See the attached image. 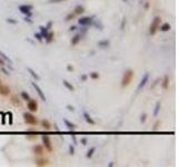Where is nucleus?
Segmentation results:
<instances>
[{"instance_id":"1","label":"nucleus","mask_w":178,"mask_h":167,"mask_svg":"<svg viewBox=\"0 0 178 167\" xmlns=\"http://www.w3.org/2000/svg\"><path fill=\"white\" fill-rule=\"evenodd\" d=\"M133 78H134V70H131V69L126 70L125 74L122 75V78H121V87H127L131 82Z\"/></svg>"},{"instance_id":"2","label":"nucleus","mask_w":178,"mask_h":167,"mask_svg":"<svg viewBox=\"0 0 178 167\" xmlns=\"http://www.w3.org/2000/svg\"><path fill=\"white\" fill-rule=\"evenodd\" d=\"M160 17H155L154 18V20L151 21L150 23V27H149V34L150 35H155L156 34V31L158 30L159 28V25H160Z\"/></svg>"},{"instance_id":"3","label":"nucleus","mask_w":178,"mask_h":167,"mask_svg":"<svg viewBox=\"0 0 178 167\" xmlns=\"http://www.w3.org/2000/svg\"><path fill=\"white\" fill-rule=\"evenodd\" d=\"M23 120H25V123L26 124L32 125V126H35V125L38 124L37 118H36L31 113H23Z\"/></svg>"},{"instance_id":"4","label":"nucleus","mask_w":178,"mask_h":167,"mask_svg":"<svg viewBox=\"0 0 178 167\" xmlns=\"http://www.w3.org/2000/svg\"><path fill=\"white\" fill-rule=\"evenodd\" d=\"M32 9H34L32 5H20L19 6V11L23 15H27L28 17L31 16V10Z\"/></svg>"},{"instance_id":"5","label":"nucleus","mask_w":178,"mask_h":167,"mask_svg":"<svg viewBox=\"0 0 178 167\" xmlns=\"http://www.w3.org/2000/svg\"><path fill=\"white\" fill-rule=\"evenodd\" d=\"M148 80H149V74H145L144 75V77L142 78L140 80V82H139V85H138V87H137V91H140L142 88L146 86V84L148 82Z\"/></svg>"},{"instance_id":"6","label":"nucleus","mask_w":178,"mask_h":167,"mask_svg":"<svg viewBox=\"0 0 178 167\" xmlns=\"http://www.w3.org/2000/svg\"><path fill=\"white\" fill-rule=\"evenodd\" d=\"M27 106H28V109L31 113H35V111L38 110V102H37L36 99H29Z\"/></svg>"},{"instance_id":"7","label":"nucleus","mask_w":178,"mask_h":167,"mask_svg":"<svg viewBox=\"0 0 178 167\" xmlns=\"http://www.w3.org/2000/svg\"><path fill=\"white\" fill-rule=\"evenodd\" d=\"M41 139H43V145H45V147H46L49 152H52V146H51V140H50L49 136L43 135V137H41Z\"/></svg>"},{"instance_id":"8","label":"nucleus","mask_w":178,"mask_h":167,"mask_svg":"<svg viewBox=\"0 0 178 167\" xmlns=\"http://www.w3.org/2000/svg\"><path fill=\"white\" fill-rule=\"evenodd\" d=\"M31 85H32V87L36 89V91H37V94L39 95V97H40V99L41 100H43V102H46V96H45V94H43V91L41 90V88L38 86V84L37 82H31Z\"/></svg>"},{"instance_id":"9","label":"nucleus","mask_w":178,"mask_h":167,"mask_svg":"<svg viewBox=\"0 0 178 167\" xmlns=\"http://www.w3.org/2000/svg\"><path fill=\"white\" fill-rule=\"evenodd\" d=\"M93 22V18L91 17H82L78 20V23L80 26H89Z\"/></svg>"},{"instance_id":"10","label":"nucleus","mask_w":178,"mask_h":167,"mask_svg":"<svg viewBox=\"0 0 178 167\" xmlns=\"http://www.w3.org/2000/svg\"><path fill=\"white\" fill-rule=\"evenodd\" d=\"M84 12H85V7H84L82 5H77V6L75 7V9H74V14L76 16L82 15Z\"/></svg>"},{"instance_id":"11","label":"nucleus","mask_w":178,"mask_h":167,"mask_svg":"<svg viewBox=\"0 0 178 167\" xmlns=\"http://www.w3.org/2000/svg\"><path fill=\"white\" fill-rule=\"evenodd\" d=\"M32 151H34V153H35L36 155H39V156H41V155L43 154V146L36 145V146H34Z\"/></svg>"},{"instance_id":"12","label":"nucleus","mask_w":178,"mask_h":167,"mask_svg":"<svg viewBox=\"0 0 178 167\" xmlns=\"http://www.w3.org/2000/svg\"><path fill=\"white\" fill-rule=\"evenodd\" d=\"M9 93H10V88L8 87V86H6V85H0V95H3V96H7V95H9Z\"/></svg>"},{"instance_id":"13","label":"nucleus","mask_w":178,"mask_h":167,"mask_svg":"<svg viewBox=\"0 0 178 167\" xmlns=\"http://www.w3.org/2000/svg\"><path fill=\"white\" fill-rule=\"evenodd\" d=\"M80 39H81V35H80V34L75 35V36L71 38V45H72V46H76V45L80 41Z\"/></svg>"},{"instance_id":"14","label":"nucleus","mask_w":178,"mask_h":167,"mask_svg":"<svg viewBox=\"0 0 178 167\" xmlns=\"http://www.w3.org/2000/svg\"><path fill=\"white\" fill-rule=\"evenodd\" d=\"M84 117H85V120L88 124H90V125H95V124H96V122H95L93 118L90 117V115H89L88 113H86L85 111V113H84Z\"/></svg>"},{"instance_id":"15","label":"nucleus","mask_w":178,"mask_h":167,"mask_svg":"<svg viewBox=\"0 0 178 167\" xmlns=\"http://www.w3.org/2000/svg\"><path fill=\"white\" fill-rule=\"evenodd\" d=\"M64 122H65V125L67 126V128H68V129H70V131H75V129H76V125H75V124H72V123H70L68 119H64Z\"/></svg>"},{"instance_id":"16","label":"nucleus","mask_w":178,"mask_h":167,"mask_svg":"<svg viewBox=\"0 0 178 167\" xmlns=\"http://www.w3.org/2000/svg\"><path fill=\"white\" fill-rule=\"evenodd\" d=\"M109 45H110V41H109V40H107V39H104V40H100V41H98V46L101 47V48H106V47H108Z\"/></svg>"},{"instance_id":"17","label":"nucleus","mask_w":178,"mask_h":167,"mask_svg":"<svg viewBox=\"0 0 178 167\" xmlns=\"http://www.w3.org/2000/svg\"><path fill=\"white\" fill-rule=\"evenodd\" d=\"M162 86H163L164 89H168V87H169V77H168V76H165L164 77V80H163Z\"/></svg>"},{"instance_id":"18","label":"nucleus","mask_w":178,"mask_h":167,"mask_svg":"<svg viewBox=\"0 0 178 167\" xmlns=\"http://www.w3.org/2000/svg\"><path fill=\"white\" fill-rule=\"evenodd\" d=\"M48 160L47 159H37L36 160V165L37 166H47L48 165Z\"/></svg>"},{"instance_id":"19","label":"nucleus","mask_w":178,"mask_h":167,"mask_svg":"<svg viewBox=\"0 0 178 167\" xmlns=\"http://www.w3.org/2000/svg\"><path fill=\"white\" fill-rule=\"evenodd\" d=\"M63 84H64V86L67 88L68 90H70V91H74V90H75V87L71 85L69 81H67V80H63Z\"/></svg>"},{"instance_id":"20","label":"nucleus","mask_w":178,"mask_h":167,"mask_svg":"<svg viewBox=\"0 0 178 167\" xmlns=\"http://www.w3.org/2000/svg\"><path fill=\"white\" fill-rule=\"evenodd\" d=\"M41 125H43V128L47 129V131H49L50 128H51V124H50L49 120H47V119H43V122H41Z\"/></svg>"},{"instance_id":"21","label":"nucleus","mask_w":178,"mask_h":167,"mask_svg":"<svg viewBox=\"0 0 178 167\" xmlns=\"http://www.w3.org/2000/svg\"><path fill=\"white\" fill-rule=\"evenodd\" d=\"M39 29H40V31H41L40 34H41L43 38H45V39H46V37H47V35H48V28H47V27H43V26H41Z\"/></svg>"},{"instance_id":"22","label":"nucleus","mask_w":178,"mask_h":167,"mask_svg":"<svg viewBox=\"0 0 178 167\" xmlns=\"http://www.w3.org/2000/svg\"><path fill=\"white\" fill-rule=\"evenodd\" d=\"M28 71L30 73V75H31V76H32V77H34V78H35L36 80H39V79H40L39 75H38V74H36V71L34 70V69H31V68H28Z\"/></svg>"},{"instance_id":"23","label":"nucleus","mask_w":178,"mask_h":167,"mask_svg":"<svg viewBox=\"0 0 178 167\" xmlns=\"http://www.w3.org/2000/svg\"><path fill=\"white\" fill-rule=\"evenodd\" d=\"M96 152V147H91L89 151H88V153H87V158H91L93 157V153Z\"/></svg>"},{"instance_id":"24","label":"nucleus","mask_w":178,"mask_h":167,"mask_svg":"<svg viewBox=\"0 0 178 167\" xmlns=\"http://www.w3.org/2000/svg\"><path fill=\"white\" fill-rule=\"evenodd\" d=\"M169 29H170V25H169L168 22H165L164 25L160 27V30H162V31H168Z\"/></svg>"},{"instance_id":"25","label":"nucleus","mask_w":178,"mask_h":167,"mask_svg":"<svg viewBox=\"0 0 178 167\" xmlns=\"http://www.w3.org/2000/svg\"><path fill=\"white\" fill-rule=\"evenodd\" d=\"M54 39V32H48V35L46 37V41L47 43H51Z\"/></svg>"},{"instance_id":"26","label":"nucleus","mask_w":178,"mask_h":167,"mask_svg":"<svg viewBox=\"0 0 178 167\" xmlns=\"http://www.w3.org/2000/svg\"><path fill=\"white\" fill-rule=\"evenodd\" d=\"M159 109H160V102H157L156 104V107H155V110H154V116L156 117L159 113Z\"/></svg>"},{"instance_id":"27","label":"nucleus","mask_w":178,"mask_h":167,"mask_svg":"<svg viewBox=\"0 0 178 167\" xmlns=\"http://www.w3.org/2000/svg\"><path fill=\"white\" fill-rule=\"evenodd\" d=\"M21 98L23 100H27L28 102L29 99H30V97H29V94L28 93H26V91H22L21 93Z\"/></svg>"},{"instance_id":"28","label":"nucleus","mask_w":178,"mask_h":167,"mask_svg":"<svg viewBox=\"0 0 178 167\" xmlns=\"http://www.w3.org/2000/svg\"><path fill=\"white\" fill-rule=\"evenodd\" d=\"M75 14H74V12H72V14H68V15L66 16V18H65V20H66V21H69V20H72V19H74V18H75Z\"/></svg>"},{"instance_id":"29","label":"nucleus","mask_w":178,"mask_h":167,"mask_svg":"<svg viewBox=\"0 0 178 167\" xmlns=\"http://www.w3.org/2000/svg\"><path fill=\"white\" fill-rule=\"evenodd\" d=\"M0 57H1V58L3 59L5 61H9V63H11V60H10V59L8 58L7 56H6V55H5V54H3L2 51H0Z\"/></svg>"},{"instance_id":"30","label":"nucleus","mask_w":178,"mask_h":167,"mask_svg":"<svg viewBox=\"0 0 178 167\" xmlns=\"http://www.w3.org/2000/svg\"><path fill=\"white\" fill-rule=\"evenodd\" d=\"M12 102H14L16 106H19V105L21 104V102H20V100H19V99H18L16 96H14V97H12Z\"/></svg>"},{"instance_id":"31","label":"nucleus","mask_w":178,"mask_h":167,"mask_svg":"<svg viewBox=\"0 0 178 167\" xmlns=\"http://www.w3.org/2000/svg\"><path fill=\"white\" fill-rule=\"evenodd\" d=\"M90 78H93V79H98V78H99V74L98 73H91L90 74Z\"/></svg>"},{"instance_id":"32","label":"nucleus","mask_w":178,"mask_h":167,"mask_svg":"<svg viewBox=\"0 0 178 167\" xmlns=\"http://www.w3.org/2000/svg\"><path fill=\"white\" fill-rule=\"evenodd\" d=\"M35 37L37 38L38 41H43V36H41V34H36Z\"/></svg>"},{"instance_id":"33","label":"nucleus","mask_w":178,"mask_h":167,"mask_svg":"<svg viewBox=\"0 0 178 167\" xmlns=\"http://www.w3.org/2000/svg\"><path fill=\"white\" fill-rule=\"evenodd\" d=\"M146 117H147V115H146V114H142V117H140V122H142V123H144V122L146 120Z\"/></svg>"},{"instance_id":"34","label":"nucleus","mask_w":178,"mask_h":167,"mask_svg":"<svg viewBox=\"0 0 178 167\" xmlns=\"http://www.w3.org/2000/svg\"><path fill=\"white\" fill-rule=\"evenodd\" d=\"M69 152H70L71 155H74V154H75V147H74L72 145L69 147Z\"/></svg>"},{"instance_id":"35","label":"nucleus","mask_w":178,"mask_h":167,"mask_svg":"<svg viewBox=\"0 0 178 167\" xmlns=\"http://www.w3.org/2000/svg\"><path fill=\"white\" fill-rule=\"evenodd\" d=\"M63 1H65V0H49V2H51V3H58V2H63Z\"/></svg>"},{"instance_id":"36","label":"nucleus","mask_w":178,"mask_h":167,"mask_svg":"<svg viewBox=\"0 0 178 167\" xmlns=\"http://www.w3.org/2000/svg\"><path fill=\"white\" fill-rule=\"evenodd\" d=\"M8 115H9V124H12V114L9 113Z\"/></svg>"},{"instance_id":"37","label":"nucleus","mask_w":178,"mask_h":167,"mask_svg":"<svg viewBox=\"0 0 178 167\" xmlns=\"http://www.w3.org/2000/svg\"><path fill=\"white\" fill-rule=\"evenodd\" d=\"M67 109L70 110V111H74V110H75V108H74L72 106H70V105H67Z\"/></svg>"},{"instance_id":"38","label":"nucleus","mask_w":178,"mask_h":167,"mask_svg":"<svg viewBox=\"0 0 178 167\" xmlns=\"http://www.w3.org/2000/svg\"><path fill=\"white\" fill-rule=\"evenodd\" d=\"M27 134H28V135H37L38 131H27Z\"/></svg>"},{"instance_id":"39","label":"nucleus","mask_w":178,"mask_h":167,"mask_svg":"<svg viewBox=\"0 0 178 167\" xmlns=\"http://www.w3.org/2000/svg\"><path fill=\"white\" fill-rule=\"evenodd\" d=\"M81 144H82V145H87V139H86V138H82V139H81Z\"/></svg>"},{"instance_id":"40","label":"nucleus","mask_w":178,"mask_h":167,"mask_svg":"<svg viewBox=\"0 0 178 167\" xmlns=\"http://www.w3.org/2000/svg\"><path fill=\"white\" fill-rule=\"evenodd\" d=\"M67 70H69V71H72V70H74V68H72V66H70V65H68V66H67Z\"/></svg>"},{"instance_id":"41","label":"nucleus","mask_w":178,"mask_h":167,"mask_svg":"<svg viewBox=\"0 0 178 167\" xmlns=\"http://www.w3.org/2000/svg\"><path fill=\"white\" fill-rule=\"evenodd\" d=\"M125 23H126V20H125V18L122 19V22H121V29H124V26H125Z\"/></svg>"},{"instance_id":"42","label":"nucleus","mask_w":178,"mask_h":167,"mask_svg":"<svg viewBox=\"0 0 178 167\" xmlns=\"http://www.w3.org/2000/svg\"><path fill=\"white\" fill-rule=\"evenodd\" d=\"M8 22H10V23H17V21H14V19H7Z\"/></svg>"},{"instance_id":"43","label":"nucleus","mask_w":178,"mask_h":167,"mask_svg":"<svg viewBox=\"0 0 178 167\" xmlns=\"http://www.w3.org/2000/svg\"><path fill=\"white\" fill-rule=\"evenodd\" d=\"M0 65H5V60L0 57Z\"/></svg>"},{"instance_id":"44","label":"nucleus","mask_w":178,"mask_h":167,"mask_svg":"<svg viewBox=\"0 0 178 167\" xmlns=\"http://www.w3.org/2000/svg\"><path fill=\"white\" fill-rule=\"evenodd\" d=\"M86 79H87V76H86V75H84V76H81V80H84V81H85Z\"/></svg>"},{"instance_id":"45","label":"nucleus","mask_w":178,"mask_h":167,"mask_svg":"<svg viewBox=\"0 0 178 167\" xmlns=\"http://www.w3.org/2000/svg\"><path fill=\"white\" fill-rule=\"evenodd\" d=\"M69 30H70V31H74V30H76V27H75V26H72V27L69 28Z\"/></svg>"},{"instance_id":"46","label":"nucleus","mask_w":178,"mask_h":167,"mask_svg":"<svg viewBox=\"0 0 178 167\" xmlns=\"http://www.w3.org/2000/svg\"><path fill=\"white\" fill-rule=\"evenodd\" d=\"M25 20H26V21H28V22H32L31 20H30V18H27V17L25 18Z\"/></svg>"},{"instance_id":"47","label":"nucleus","mask_w":178,"mask_h":167,"mask_svg":"<svg viewBox=\"0 0 178 167\" xmlns=\"http://www.w3.org/2000/svg\"><path fill=\"white\" fill-rule=\"evenodd\" d=\"M2 71H3V73L6 74V75H9V73H8L7 70H6V69H2Z\"/></svg>"},{"instance_id":"48","label":"nucleus","mask_w":178,"mask_h":167,"mask_svg":"<svg viewBox=\"0 0 178 167\" xmlns=\"http://www.w3.org/2000/svg\"><path fill=\"white\" fill-rule=\"evenodd\" d=\"M0 85H1V81H0Z\"/></svg>"}]
</instances>
